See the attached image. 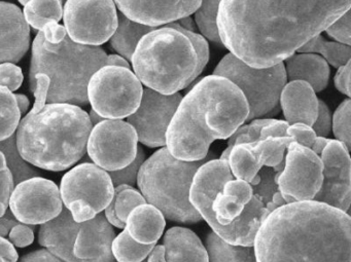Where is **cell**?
I'll return each mask as SVG.
<instances>
[{
  "label": "cell",
  "mask_w": 351,
  "mask_h": 262,
  "mask_svg": "<svg viewBox=\"0 0 351 262\" xmlns=\"http://www.w3.org/2000/svg\"><path fill=\"white\" fill-rule=\"evenodd\" d=\"M351 0L221 1L217 29L221 44L256 69L285 62L344 15Z\"/></svg>",
  "instance_id": "cell-1"
},
{
  "label": "cell",
  "mask_w": 351,
  "mask_h": 262,
  "mask_svg": "<svg viewBox=\"0 0 351 262\" xmlns=\"http://www.w3.org/2000/svg\"><path fill=\"white\" fill-rule=\"evenodd\" d=\"M256 262H351L349 214L315 200L279 207L254 241Z\"/></svg>",
  "instance_id": "cell-2"
},
{
  "label": "cell",
  "mask_w": 351,
  "mask_h": 262,
  "mask_svg": "<svg viewBox=\"0 0 351 262\" xmlns=\"http://www.w3.org/2000/svg\"><path fill=\"white\" fill-rule=\"evenodd\" d=\"M248 114L247 101L233 83L209 75L182 97L168 126L165 147L178 161H203L211 143L229 139Z\"/></svg>",
  "instance_id": "cell-3"
},
{
  "label": "cell",
  "mask_w": 351,
  "mask_h": 262,
  "mask_svg": "<svg viewBox=\"0 0 351 262\" xmlns=\"http://www.w3.org/2000/svg\"><path fill=\"white\" fill-rule=\"evenodd\" d=\"M190 202L215 235L231 245L252 247L256 231L270 214L252 186L234 179L227 161L209 159L193 179Z\"/></svg>",
  "instance_id": "cell-4"
},
{
  "label": "cell",
  "mask_w": 351,
  "mask_h": 262,
  "mask_svg": "<svg viewBox=\"0 0 351 262\" xmlns=\"http://www.w3.org/2000/svg\"><path fill=\"white\" fill-rule=\"evenodd\" d=\"M92 124L79 106L46 104L32 109L16 133L18 151L26 163L48 171H64L87 151Z\"/></svg>",
  "instance_id": "cell-5"
},
{
  "label": "cell",
  "mask_w": 351,
  "mask_h": 262,
  "mask_svg": "<svg viewBox=\"0 0 351 262\" xmlns=\"http://www.w3.org/2000/svg\"><path fill=\"white\" fill-rule=\"evenodd\" d=\"M108 55L98 47L75 44L69 36L51 44L38 32L32 44L29 85L38 75L50 79L49 104L87 105L88 85L94 73L106 66Z\"/></svg>",
  "instance_id": "cell-6"
},
{
  "label": "cell",
  "mask_w": 351,
  "mask_h": 262,
  "mask_svg": "<svg viewBox=\"0 0 351 262\" xmlns=\"http://www.w3.org/2000/svg\"><path fill=\"white\" fill-rule=\"evenodd\" d=\"M131 63L141 85L170 96L192 85L198 57L182 32L163 26L141 38Z\"/></svg>",
  "instance_id": "cell-7"
},
{
  "label": "cell",
  "mask_w": 351,
  "mask_h": 262,
  "mask_svg": "<svg viewBox=\"0 0 351 262\" xmlns=\"http://www.w3.org/2000/svg\"><path fill=\"white\" fill-rule=\"evenodd\" d=\"M209 157L200 161H182L174 159L166 147L156 151L143 161L137 176V185L147 204L174 222L195 224L202 221L191 205L190 190L197 171Z\"/></svg>",
  "instance_id": "cell-8"
},
{
  "label": "cell",
  "mask_w": 351,
  "mask_h": 262,
  "mask_svg": "<svg viewBox=\"0 0 351 262\" xmlns=\"http://www.w3.org/2000/svg\"><path fill=\"white\" fill-rule=\"evenodd\" d=\"M213 75L229 79L243 94L250 108L245 122L271 118L280 110L279 98L287 83L283 63L270 68L256 69L229 53L215 67Z\"/></svg>",
  "instance_id": "cell-9"
},
{
  "label": "cell",
  "mask_w": 351,
  "mask_h": 262,
  "mask_svg": "<svg viewBox=\"0 0 351 262\" xmlns=\"http://www.w3.org/2000/svg\"><path fill=\"white\" fill-rule=\"evenodd\" d=\"M114 194L110 175L95 163L75 166L61 180V200L77 223L91 220L106 210Z\"/></svg>",
  "instance_id": "cell-10"
},
{
  "label": "cell",
  "mask_w": 351,
  "mask_h": 262,
  "mask_svg": "<svg viewBox=\"0 0 351 262\" xmlns=\"http://www.w3.org/2000/svg\"><path fill=\"white\" fill-rule=\"evenodd\" d=\"M143 88L131 69L104 66L94 73L88 85L92 110L102 118L121 120L136 112Z\"/></svg>",
  "instance_id": "cell-11"
},
{
  "label": "cell",
  "mask_w": 351,
  "mask_h": 262,
  "mask_svg": "<svg viewBox=\"0 0 351 262\" xmlns=\"http://www.w3.org/2000/svg\"><path fill=\"white\" fill-rule=\"evenodd\" d=\"M63 19L69 38L83 46H101L118 27V13L112 0H69L65 3Z\"/></svg>",
  "instance_id": "cell-12"
},
{
  "label": "cell",
  "mask_w": 351,
  "mask_h": 262,
  "mask_svg": "<svg viewBox=\"0 0 351 262\" xmlns=\"http://www.w3.org/2000/svg\"><path fill=\"white\" fill-rule=\"evenodd\" d=\"M138 138L132 126L121 120H104L92 129L87 143L90 159L104 171L128 167L138 150Z\"/></svg>",
  "instance_id": "cell-13"
},
{
  "label": "cell",
  "mask_w": 351,
  "mask_h": 262,
  "mask_svg": "<svg viewBox=\"0 0 351 262\" xmlns=\"http://www.w3.org/2000/svg\"><path fill=\"white\" fill-rule=\"evenodd\" d=\"M285 157V167L275 177L278 192L287 204L313 200L322 184V165L320 157L291 142Z\"/></svg>",
  "instance_id": "cell-14"
},
{
  "label": "cell",
  "mask_w": 351,
  "mask_h": 262,
  "mask_svg": "<svg viewBox=\"0 0 351 262\" xmlns=\"http://www.w3.org/2000/svg\"><path fill=\"white\" fill-rule=\"evenodd\" d=\"M10 209L19 222L45 224L62 212L58 186L42 177H34L16 185L10 198Z\"/></svg>",
  "instance_id": "cell-15"
},
{
  "label": "cell",
  "mask_w": 351,
  "mask_h": 262,
  "mask_svg": "<svg viewBox=\"0 0 351 262\" xmlns=\"http://www.w3.org/2000/svg\"><path fill=\"white\" fill-rule=\"evenodd\" d=\"M182 94L165 96L151 89H143L139 107L127 118L137 138L145 146L165 147L168 126L182 101Z\"/></svg>",
  "instance_id": "cell-16"
},
{
  "label": "cell",
  "mask_w": 351,
  "mask_h": 262,
  "mask_svg": "<svg viewBox=\"0 0 351 262\" xmlns=\"http://www.w3.org/2000/svg\"><path fill=\"white\" fill-rule=\"evenodd\" d=\"M324 170L322 184L313 200L348 214L350 208V155L340 141L330 140L320 155Z\"/></svg>",
  "instance_id": "cell-17"
},
{
  "label": "cell",
  "mask_w": 351,
  "mask_h": 262,
  "mask_svg": "<svg viewBox=\"0 0 351 262\" xmlns=\"http://www.w3.org/2000/svg\"><path fill=\"white\" fill-rule=\"evenodd\" d=\"M291 142H295L293 138L283 137L235 145L228 159L232 175L250 184L264 167L280 173L285 167V150Z\"/></svg>",
  "instance_id": "cell-18"
},
{
  "label": "cell",
  "mask_w": 351,
  "mask_h": 262,
  "mask_svg": "<svg viewBox=\"0 0 351 262\" xmlns=\"http://www.w3.org/2000/svg\"><path fill=\"white\" fill-rule=\"evenodd\" d=\"M122 15L135 23L147 27H163L195 14L200 0L184 1H116Z\"/></svg>",
  "instance_id": "cell-19"
},
{
  "label": "cell",
  "mask_w": 351,
  "mask_h": 262,
  "mask_svg": "<svg viewBox=\"0 0 351 262\" xmlns=\"http://www.w3.org/2000/svg\"><path fill=\"white\" fill-rule=\"evenodd\" d=\"M114 237L112 225L100 213L80 225L73 241V256L79 262H117L112 252Z\"/></svg>",
  "instance_id": "cell-20"
},
{
  "label": "cell",
  "mask_w": 351,
  "mask_h": 262,
  "mask_svg": "<svg viewBox=\"0 0 351 262\" xmlns=\"http://www.w3.org/2000/svg\"><path fill=\"white\" fill-rule=\"evenodd\" d=\"M29 44V25L20 8L0 3V64L21 61Z\"/></svg>",
  "instance_id": "cell-21"
},
{
  "label": "cell",
  "mask_w": 351,
  "mask_h": 262,
  "mask_svg": "<svg viewBox=\"0 0 351 262\" xmlns=\"http://www.w3.org/2000/svg\"><path fill=\"white\" fill-rule=\"evenodd\" d=\"M279 106L289 126L303 124L312 127L317 118L318 98L305 81L287 83L281 91Z\"/></svg>",
  "instance_id": "cell-22"
},
{
  "label": "cell",
  "mask_w": 351,
  "mask_h": 262,
  "mask_svg": "<svg viewBox=\"0 0 351 262\" xmlns=\"http://www.w3.org/2000/svg\"><path fill=\"white\" fill-rule=\"evenodd\" d=\"M80 225L81 223L73 220L71 212L63 208L59 216L42 224L38 241L63 262H79L73 256V245Z\"/></svg>",
  "instance_id": "cell-23"
},
{
  "label": "cell",
  "mask_w": 351,
  "mask_h": 262,
  "mask_svg": "<svg viewBox=\"0 0 351 262\" xmlns=\"http://www.w3.org/2000/svg\"><path fill=\"white\" fill-rule=\"evenodd\" d=\"M287 83L305 81L316 93L324 91L328 85L330 67L315 54H293L285 61Z\"/></svg>",
  "instance_id": "cell-24"
},
{
  "label": "cell",
  "mask_w": 351,
  "mask_h": 262,
  "mask_svg": "<svg viewBox=\"0 0 351 262\" xmlns=\"http://www.w3.org/2000/svg\"><path fill=\"white\" fill-rule=\"evenodd\" d=\"M163 246L167 262H208L206 249L191 229L180 226L168 229Z\"/></svg>",
  "instance_id": "cell-25"
},
{
  "label": "cell",
  "mask_w": 351,
  "mask_h": 262,
  "mask_svg": "<svg viewBox=\"0 0 351 262\" xmlns=\"http://www.w3.org/2000/svg\"><path fill=\"white\" fill-rule=\"evenodd\" d=\"M166 221L163 214L149 204L141 205L129 214L125 228L141 245H155L163 235Z\"/></svg>",
  "instance_id": "cell-26"
},
{
  "label": "cell",
  "mask_w": 351,
  "mask_h": 262,
  "mask_svg": "<svg viewBox=\"0 0 351 262\" xmlns=\"http://www.w3.org/2000/svg\"><path fill=\"white\" fill-rule=\"evenodd\" d=\"M156 28L147 27L127 19L124 15H118V27L110 38V46L126 61L132 60L137 44L143 36L153 32Z\"/></svg>",
  "instance_id": "cell-27"
},
{
  "label": "cell",
  "mask_w": 351,
  "mask_h": 262,
  "mask_svg": "<svg viewBox=\"0 0 351 262\" xmlns=\"http://www.w3.org/2000/svg\"><path fill=\"white\" fill-rule=\"evenodd\" d=\"M208 262H256L254 248L235 246L209 233L205 239Z\"/></svg>",
  "instance_id": "cell-28"
},
{
  "label": "cell",
  "mask_w": 351,
  "mask_h": 262,
  "mask_svg": "<svg viewBox=\"0 0 351 262\" xmlns=\"http://www.w3.org/2000/svg\"><path fill=\"white\" fill-rule=\"evenodd\" d=\"M298 54L322 55V58L335 68H340L350 61V46L326 42L322 36H315L297 51Z\"/></svg>",
  "instance_id": "cell-29"
},
{
  "label": "cell",
  "mask_w": 351,
  "mask_h": 262,
  "mask_svg": "<svg viewBox=\"0 0 351 262\" xmlns=\"http://www.w3.org/2000/svg\"><path fill=\"white\" fill-rule=\"evenodd\" d=\"M23 16L28 25L40 32L48 24L58 23L62 19V3L58 0H32L24 7Z\"/></svg>",
  "instance_id": "cell-30"
},
{
  "label": "cell",
  "mask_w": 351,
  "mask_h": 262,
  "mask_svg": "<svg viewBox=\"0 0 351 262\" xmlns=\"http://www.w3.org/2000/svg\"><path fill=\"white\" fill-rule=\"evenodd\" d=\"M155 245H141L135 241L126 229L114 237L112 252L118 262H143Z\"/></svg>",
  "instance_id": "cell-31"
},
{
  "label": "cell",
  "mask_w": 351,
  "mask_h": 262,
  "mask_svg": "<svg viewBox=\"0 0 351 262\" xmlns=\"http://www.w3.org/2000/svg\"><path fill=\"white\" fill-rule=\"evenodd\" d=\"M21 120L15 95L7 88L0 87V142L13 136Z\"/></svg>",
  "instance_id": "cell-32"
},
{
  "label": "cell",
  "mask_w": 351,
  "mask_h": 262,
  "mask_svg": "<svg viewBox=\"0 0 351 262\" xmlns=\"http://www.w3.org/2000/svg\"><path fill=\"white\" fill-rule=\"evenodd\" d=\"M0 151L5 155L8 167L13 175L15 185L30 178L38 177V172L30 167L19 155L16 143V133L7 140L0 142Z\"/></svg>",
  "instance_id": "cell-33"
},
{
  "label": "cell",
  "mask_w": 351,
  "mask_h": 262,
  "mask_svg": "<svg viewBox=\"0 0 351 262\" xmlns=\"http://www.w3.org/2000/svg\"><path fill=\"white\" fill-rule=\"evenodd\" d=\"M221 1L210 0L201 1V5L195 12V21L198 26L201 36L213 44H221L217 29V12Z\"/></svg>",
  "instance_id": "cell-34"
},
{
  "label": "cell",
  "mask_w": 351,
  "mask_h": 262,
  "mask_svg": "<svg viewBox=\"0 0 351 262\" xmlns=\"http://www.w3.org/2000/svg\"><path fill=\"white\" fill-rule=\"evenodd\" d=\"M110 204L117 218L126 224L129 214L137 207L147 204V202L141 192L132 186L120 185L114 187V198Z\"/></svg>",
  "instance_id": "cell-35"
},
{
  "label": "cell",
  "mask_w": 351,
  "mask_h": 262,
  "mask_svg": "<svg viewBox=\"0 0 351 262\" xmlns=\"http://www.w3.org/2000/svg\"><path fill=\"white\" fill-rule=\"evenodd\" d=\"M270 118H258L250 122L248 125H243L240 127L228 141V147L221 155V161H227L229 159L230 151L235 145L246 144V143H254L260 140L261 131L263 127L266 126Z\"/></svg>",
  "instance_id": "cell-36"
},
{
  "label": "cell",
  "mask_w": 351,
  "mask_h": 262,
  "mask_svg": "<svg viewBox=\"0 0 351 262\" xmlns=\"http://www.w3.org/2000/svg\"><path fill=\"white\" fill-rule=\"evenodd\" d=\"M287 137H291L298 144L313 151L318 157H320L324 147L330 141V139L318 137L311 127L303 124L291 125L287 129Z\"/></svg>",
  "instance_id": "cell-37"
},
{
  "label": "cell",
  "mask_w": 351,
  "mask_h": 262,
  "mask_svg": "<svg viewBox=\"0 0 351 262\" xmlns=\"http://www.w3.org/2000/svg\"><path fill=\"white\" fill-rule=\"evenodd\" d=\"M350 98L345 99L335 112L332 120V131L335 136V140L340 141L346 146L348 151L350 150Z\"/></svg>",
  "instance_id": "cell-38"
},
{
  "label": "cell",
  "mask_w": 351,
  "mask_h": 262,
  "mask_svg": "<svg viewBox=\"0 0 351 262\" xmlns=\"http://www.w3.org/2000/svg\"><path fill=\"white\" fill-rule=\"evenodd\" d=\"M165 27L173 28V29L178 30V31L182 32L189 40L192 42L194 46L195 51H196L197 57H198V67H197L196 73H195V79L199 77L204 70L206 67L207 63L209 61V46L207 40L203 38L201 34H197V32H191L188 30L184 29L178 25V22H173V23L168 24L165 25Z\"/></svg>",
  "instance_id": "cell-39"
},
{
  "label": "cell",
  "mask_w": 351,
  "mask_h": 262,
  "mask_svg": "<svg viewBox=\"0 0 351 262\" xmlns=\"http://www.w3.org/2000/svg\"><path fill=\"white\" fill-rule=\"evenodd\" d=\"M145 161V151L141 147H138L136 157L128 167L124 168L120 171L108 172V175H110L114 187L120 185H129L133 187L136 184L139 169Z\"/></svg>",
  "instance_id": "cell-40"
},
{
  "label": "cell",
  "mask_w": 351,
  "mask_h": 262,
  "mask_svg": "<svg viewBox=\"0 0 351 262\" xmlns=\"http://www.w3.org/2000/svg\"><path fill=\"white\" fill-rule=\"evenodd\" d=\"M277 172L273 170L272 168L264 167L260 172V182L254 186V196L258 198L265 207L271 202L273 196L278 192L276 182H275V177H276Z\"/></svg>",
  "instance_id": "cell-41"
},
{
  "label": "cell",
  "mask_w": 351,
  "mask_h": 262,
  "mask_svg": "<svg viewBox=\"0 0 351 262\" xmlns=\"http://www.w3.org/2000/svg\"><path fill=\"white\" fill-rule=\"evenodd\" d=\"M15 184L11 170L8 167L5 155L0 151V217L3 216L9 208L10 198Z\"/></svg>",
  "instance_id": "cell-42"
},
{
  "label": "cell",
  "mask_w": 351,
  "mask_h": 262,
  "mask_svg": "<svg viewBox=\"0 0 351 262\" xmlns=\"http://www.w3.org/2000/svg\"><path fill=\"white\" fill-rule=\"evenodd\" d=\"M350 23L351 13L350 10H349L344 15L337 19L334 23L330 24L326 28V32L328 36L334 38L336 42L345 44V46H350Z\"/></svg>",
  "instance_id": "cell-43"
},
{
  "label": "cell",
  "mask_w": 351,
  "mask_h": 262,
  "mask_svg": "<svg viewBox=\"0 0 351 262\" xmlns=\"http://www.w3.org/2000/svg\"><path fill=\"white\" fill-rule=\"evenodd\" d=\"M23 79V73L17 65L12 63L0 64V87L15 92L21 87Z\"/></svg>",
  "instance_id": "cell-44"
},
{
  "label": "cell",
  "mask_w": 351,
  "mask_h": 262,
  "mask_svg": "<svg viewBox=\"0 0 351 262\" xmlns=\"http://www.w3.org/2000/svg\"><path fill=\"white\" fill-rule=\"evenodd\" d=\"M318 137L326 138L332 131V114L330 108L322 100H318V114L313 126L311 127Z\"/></svg>",
  "instance_id": "cell-45"
},
{
  "label": "cell",
  "mask_w": 351,
  "mask_h": 262,
  "mask_svg": "<svg viewBox=\"0 0 351 262\" xmlns=\"http://www.w3.org/2000/svg\"><path fill=\"white\" fill-rule=\"evenodd\" d=\"M9 241L12 245L18 248H25L32 245L34 241V229L26 224L16 225L9 233Z\"/></svg>",
  "instance_id": "cell-46"
},
{
  "label": "cell",
  "mask_w": 351,
  "mask_h": 262,
  "mask_svg": "<svg viewBox=\"0 0 351 262\" xmlns=\"http://www.w3.org/2000/svg\"><path fill=\"white\" fill-rule=\"evenodd\" d=\"M289 125L285 120L270 118L268 124L263 127L261 131L260 140L267 138H283L287 137V129Z\"/></svg>",
  "instance_id": "cell-47"
},
{
  "label": "cell",
  "mask_w": 351,
  "mask_h": 262,
  "mask_svg": "<svg viewBox=\"0 0 351 262\" xmlns=\"http://www.w3.org/2000/svg\"><path fill=\"white\" fill-rule=\"evenodd\" d=\"M350 73L351 61H349L346 65L338 68L334 77L335 87L347 98H350Z\"/></svg>",
  "instance_id": "cell-48"
},
{
  "label": "cell",
  "mask_w": 351,
  "mask_h": 262,
  "mask_svg": "<svg viewBox=\"0 0 351 262\" xmlns=\"http://www.w3.org/2000/svg\"><path fill=\"white\" fill-rule=\"evenodd\" d=\"M44 34L45 40L51 44H59L65 38H66L67 32L65 27L59 25L58 23H50L45 26L42 30Z\"/></svg>",
  "instance_id": "cell-49"
},
{
  "label": "cell",
  "mask_w": 351,
  "mask_h": 262,
  "mask_svg": "<svg viewBox=\"0 0 351 262\" xmlns=\"http://www.w3.org/2000/svg\"><path fill=\"white\" fill-rule=\"evenodd\" d=\"M20 262H63L49 250L42 249L30 252L27 255L23 256Z\"/></svg>",
  "instance_id": "cell-50"
},
{
  "label": "cell",
  "mask_w": 351,
  "mask_h": 262,
  "mask_svg": "<svg viewBox=\"0 0 351 262\" xmlns=\"http://www.w3.org/2000/svg\"><path fill=\"white\" fill-rule=\"evenodd\" d=\"M18 253L11 241L0 237V262H17Z\"/></svg>",
  "instance_id": "cell-51"
},
{
  "label": "cell",
  "mask_w": 351,
  "mask_h": 262,
  "mask_svg": "<svg viewBox=\"0 0 351 262\" xmlns=\"http://www.w3.org/2000/svg\"><path fill=\"white\" fill-rule=\"evenodd\" d=\"M19 224L11 211H7L3 216L0 217V237H5L9 235L14 226Z\"/></svg>",
  "instance_id": "cell-52"
},
{
  "label": "cell",
  "mask_w": 351,
  "mask_h": 262,
  "mask_svg": "<svg viewBox=\"0 0 351 262\" xmlns=\"http://www.w3.org/2000/svg\"><path fill=\"white\" fill-rule=\"evenodd\" d=\"M147 262H167L166 261L165 247L163 245L155 246L147 256Z\"/></svg>",
  "instance_id": "cell-53"
},
{
  "label": "cell",
  "mask_w": 351,
  "mask_h": 262,
  "mask_svg": "<svg viewBox=\"0 0 351 262\" xmlns=\"http://www.w3.org/2000/svg\"><path fill=\"white\" fill-rule=\"evenodd\" d=\"M106 66L123 67V68L130 69L128 61L125 60L124 58L119 56V55H110V56H108Z\"/></svg>",
  "instance_id": "cell-54"
},
{
  "label": "cell",
  "mask_w": 351,
  "mask_h": 262,
  "mask_svg": "<svg viewBox=\"0 0 351 262\" xmlns=\"http://www.w3.org/2000/svg\"><path fill=\"white\" fill-rule=\"evenodd\" d=\"M15 98L18 108H19L20 110V114H21V116L22 114H25L28 108H29V100H28V98L26 97L25 95H22V94H17V95H15Z\"/></svg>",
  "instance_id": "cell-55"
},
{
  "label": "cell",
  "mask_w": 351,
  "mask_h": 262,
  "mask_svg": "<svg viewBox=\"0 0 351 262\" xmlns=\"http://www.w3.org/2000/svg\"><path fill=\"white\" fill-rule=\"evenodd\" d=\"M178 25H180V27L184 28V29L188 30V31L195 32L194 21H193L192 17H191V16L178 20Z\"/></svg>",
  "instance_id": "cell-56"
},
{
  "label": "cell",
  "mask_w": 351,
  "mask_h": 262,
  "mask_svg": "<svg viewBox=\"0 0 351 262\" xmlns=\"http://www.w3.org/2000/svg\"><path fill=\"white\" fill-rule=\"evenodd\" d=\"M88 116H89L90 122H91L92 126H93V125H95L96 126V125L99 124V122H101L102 120H104V118H102L101 116H98V114L92 109Z\"/></svg>",
  "instance_id": "cell-57"
},
{
  "label": "cell",
  "mask_w": 351,
  "mask_h": 262,
  "mask_svg": "<svg viewBox=\"0 0 351 262\" xmlns=\"http://www.w3.org/2000/svg\"><path fill=\"white\" fill-rule=\"evenodd\" d=\"M20 3H21V5H23L24 7H25V5H27L28 1H20Z\"/></svg>",
  "instance_id": "cell-58"
}]
</instances>
